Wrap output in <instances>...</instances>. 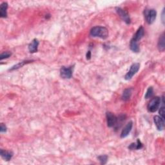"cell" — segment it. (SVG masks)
<instances>
[{
  "label": "cell",
  "mask_w": 165,
  "mask_h": 165,
  "mask_svg": "<svg viewBox=\"0 0 165 165\" xmlns=\"http://www.w3.org/2000/svg\"><path fill=\"white\" fill-rule=\"evenodd\" d=\"M90 36L94 37H99L103 39H106L109 37V31L104 26H94L90 31Z\"/></svg>",
  "instance_id": "6da1fadb"
},
{
  "label": "cell",
  "mask_w": 165,
  "mask_h": 165,
  "mask_svg": "<svg viewBox=\"0 0 165 165\" xmlns=\"http://www.w3.org/2000/svg\"><path fill=\"white\" fill-rule=\"evenodd\" d=\"M161 105V98L159 97H155L151 99L148 105V110L150 112H155L158 110Z\"/></svg>",
  "instance_id": "7a4b0ae2"
},
{
  "label": "cell",
  "mask_w": 165,
  "mask_h": 165,
  "mask_svg": "<svg viewBox=\"0 0 165 165\" xmlns=\"http://www.w3.org/2000/svg\"><path fill=\"white\" fill-rule=\"evenodd\" d=\"M145 20L148 24H152L155 21L157 16V12L154 9L145 10Z\"/></svg>",
  "instance_id": "3957f363"
},
{
  "label": "cell",
  "mask_w": 165,
  "mask_h": 165,
  "mask_svg": "<svg viewBox=\"0 0 165 165\" xmlns=\"http://www.w3.org/2000/svg\"><path fill=\"white\" fill-rule=\"evenodd\" d=\"M140 69V64L139 63H134L130 67V69L128 73L125 75L124 76V79L126 80H130L131 79L132 77H133L134 75L136 74L138 72V70Z\"/></svg>",
  "instance_id": "277c9868"
},
{
  "label": "cell",
  "mask_w": 165,
  "mask_h": 165,
  "mask_svg": "<svg viewBox=\"0 0 165 165\" xmlns=\"http://www.w3.org/2000/svg\"><path fill=\"white\" fill-rule=\"evenodd\" d=\"M116 12H117V14L120 16V17L122 19V20L124 21L126 24H130L131 22L130 18V16L128 14V12L125 10L121 9V8H116Z\"/></svg>",
  "instance_id": "5b68a950"
},
{
  "label": "cell",
  "mask_w": 165,
  "mask_h": 165,
  "mask_svg": "<svg viewBox=\"0 0 165 165\" xmlns=\"http://www.w3.org/2000/svg\"><path fill=\"white\" fill-rule=\"evenodd\" d=\"M73 67H62L60 69V74L61 76L64 79H70L72 76Z\"/></svg>",
  "instance_id": "8992f818"
},
{
  "label": "cell",
  "mask_w": 165,
  "mask_h": 165,
  "mask_svg": "<svg viewBox=\"0 0 165 165\" xmlns=\"http://www.w3.org/2000/svg\"><path fill=\"white\" fill-rule=\"evenodd\" d=\"M107 121L109 127H113L117 124L118 117L111 112H107Z\"/></svg>",
  "instance_id": "52a82bcc"
},
{
  "label": "cell",
  "mask_w": 165,
  "mask_h": 165,
  "mask_svg": "<svg viewBox=\"0 0 165 165\" xmlns=\"http://www.w3.org/2000/svg\"><path fill=\"white\" fill-rule=\"evenodd\" d=\"M153 121L155 123V126L158 128V130L161 131L163 130L164 126V120L163 118H162L160 116L155 115L153 117Z\"/></svg>",
  "instance_id": "ba28073f"
},
{
  "label": "cell",
  "mask_w": 165,
  "mask_h": 165,
  "mask_svg": "<svg viewBox=\"0 0 165 165\" xmlns=\"http://www.w3.org/2000/svg\"><path fill=\"white\" fill-rule=\"evenodd\" d=\"M132 126H133V123L132 121H130L126 124V125L124 126V128L123 129L122 132L121 134V138H125L128 136L129 134L132 131Z\"/></svg>",
  "instance_id": "9c48e42d"
},
{
  "label": "cell",
  "mask_w": 165,
  "mask_h": 165,
  "mask_svg": "<svg viewBox=\"0 0 165 165\" xmlns=\"http://www.w3.org/2000/svg\"><path fill=\"white\" fill-rule=\"evenodd\" d=\"M144 35H145V30L143 29V26H141V27H139V29L137 30L136 33L135 34L134 37L132 39L138 42L143 38Z\"/></svg>",
  "instance_id": "30bf717a"
},
{
  "label": "cell",
  "mask_w": 165,
  "mask_h": 165,
  "mask_svg": "<svg viewBox=\"0 0 165 165\" xmlns=\"http://www.w3.org/2000/svg\"><path fill=\"white\" fill-rule=\"evenodd\" d=\"M39 41L36 39L32 40V41L30 43L29 45V50L31 53H35L37 51V48H38Z\"/></svg>",
  "instance_id": "8fae6325"
},
{
  "label": "cell",
  "mask_w": 165,
  "mask_h": 165,
  "mask_svg": "<svg viewBox=\"0 0 165 165\" xmlns=\"http://www.w3.org/2000/svg\"><path fill=\"white\" fill-rule=\"evenodd\" d=\"M130 48L132 52L138 53L140 51L139 45L138 44V42L135 41L134 39H132L130 41Z\"/></svg>",
  "instance_id": "7c38bea8"
},
{
  "label": "cell",
  "mask_w": 165,
  "mask_h": 165,
  "mask_svg": "<svg viewBox=\"0 0 165 165\" xmlns=\"http://www.w3.org/2000/svg\"><path fill=\"white\" fill-rule=\"evenodd\" d=\"M7 9L8 4L7 3H3L0 7V16L1 18H7Z\"/></svg>",
  "instance_id": "4fadbf2b"
},
{
  "label": "cell",
  "mask_w": 165,
  "mask_h": 165,
  "mask_svg": "<svg viewBox=\"0 0 165 165\" xmlns=\"http://www.w3.org/2000/svg\"><path fill=\"white\" fill-rule=\"evenodd\" d=\"M0 153H1V155L2 157V158L5 159V161H10L13 156V153L12 152V151L1 150V152Z\"/></svg>",
  "instance_id": "5bb4252c"
},
{
  "label": "cell",
  "mask_w": 165,
  "mask_h": 165,
  "mask_svg": "<svg viewBox=\"0 0 165 165\" xmlns=\"http://www.w3.org/2000/svg\"><path fill=\"white\" fill-rule=\"evenodd\" d=\"M164 34L163 33L159 37V41H158V47L159 51L161 52H164V50L165 49V45H164Z\"/></svg>",
  "instance_id": "9a60e30c"
},
{
  "label": "cell",
  "mask_w": 165,
  "mask_h": 165,
  "mask_svg": "<svg viewBox=\"0 0 165 165\" xmlns=\"http://www.w3.org/2000/svg\"><path fill=\"white\" fill-rule=\"evenodd\" d=\"M132 93V88H127L124 90L123 95H122V99L124 101H128L130 98Z\"/></svg>",
  "instance_id": "2e32d148"
},
{
  "label": "cell",
  "mask_w": 165,
  "mask_h": 165,
  "mask_svg": "<svg viewBox=\"0 0 165 165\" xmlns=\"http://www.w3.org/2000/svg\"><path fill=\"white\" fill-rule=\"evenodd\" d=\"M29 62H31V61H21L20 62V63L15 65L14 66H13L11 69H10V70H14L16 69H18L21 68V67H22L23 65H25V64H26L27 63H29Z\"/></svg>",
  "instance_id": "e0dca14e"
},
{
  "label": "cell",
  "mask_w": 165,
  "mask_h": 165,
  "mask_svg": "<svg viewBox=\"0 0 165 165\" xmlns=\"http://www.w3.org/2000/svg\"><path fill=\"white\" fill-rule=\"evenodd\" d=\"M153 94V88L152 87H149L148 88V90L147 91V93L145 94V98L146 99H148V98H150V97H152Z\"/></svg>",
  "instance_id": "ac0fdd59"
},
{
  "label": "cell",
  "mask_w": 165,
  "mask_h": 165,
  "mask_svg": "<svg viewBox=\"0 0 165 165\" xmlns=\"http://www.w3.org/2000/svg\"><path fill=\"white\" fill-rule=\"evenodd\" d=\"M98 159L100 161V163L102 164H105L107 163V159H108V156L106 155H103L101 156L98 157Z\"/></svg>",
  "instance_id": "d6986e66"
},
{
  "label": "cell",
  "mask_w": 165,
  "mask_h": 165,
  "mask_svg": "<svg viewBox=\"0 0 165 165\" xmlns=\"http://www.w3.org/2000/svg\"><path fill=\"white\" fill-rule=\"evenodd\" d=\"M10 56H11V53L9 52H5L1 54V57H0V59H1V60H3V59H4L9 58V57H10Z\"/></svg>",
  "instance_id": "ffe728a7"
},
{
  "label": "cell",
  "mask_w": 165,
  "mask_h": 165,
  "mask_svg": "<svg viewBox=\"0 0 165 165\" xmlns=\"http://www.w3.org/2000/svg\"><path fill=\"white\" fill-rule=\"evenodd\" d=\"M164 107H161L160 110H159V114H160V117L163 118L164 120Z\"/></svg>",
  "instance_id": "44dd1931"
},
{
  "label": "cell",
  "mask_w": 165,
  "mask_h": 165,
  "mask_svg": "<svg viewBox=\"0 0 165 165\" xmlns=\"http://www.w3.org/2000/svg\"><path fill=\"white\" fill-rule=\"evenodd\" d=\"M7 131V127L3 123L1 124V127H0V132L3 133V132H5Z\"/></svg>",
  "instance_id": "7402d4cb"
},
{
  "label": "cell",
  "mask_w": 165,
  "mask_h": 165,
  "mask_svg": "<svg viewBox=\"0 0 165 165\" xmlns=\"http://www.w3.org/2000/svg\"><path fill=\"white\" fill-rule=\"evenodd\" d=\"M90 58H91V52L90 51H88L87 54H86V59H90Z\"/></svg>",
  "instance_id": "603a6c76"
},
{
  "label": "cell",
  "mask_w": 165,
  "mask_h": 165,
  "mask_svg": "<svg viewBox=\"0 0 165 165\" xmlns=\"http://www.w3.org/2000/svg\"><path fill=\"white\" fill-rule=\"evenodd\" d=\"M164 9H163V13H162V21H163V24L164 23Z\"/></svg>",
  "instance_id": "cb8c5ba5"
}]
</instances>
